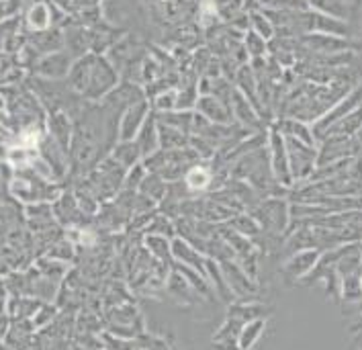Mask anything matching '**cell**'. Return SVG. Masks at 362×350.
<instances>
[{"label": "cell", "mask_w": 362, "mask_h": 350, "mask_svg": "<svg viewBox=\"0 0 362 350\" xmlns=\"http://www.w3.org/2000/svg\"><path fill=\"white\" fill-rule=\"evenodd\" d=\"M322 258V250L317 248H303L293 254L285 264V272L293 279H303L307 274H311V271L317 267Z\"/></svg>", "instance_id": "7a4b0ae2"}, {"label": "cell", "mask_w": 362, "mask_h": 350, "mask_svg": "<svg viewBox=\"0 0 362 350\" xmlns=\"http://www.w3.org/2000/svg\"><path fill=\"white\" fill-rule=\"evenodd\" d=\"M148 248H150V252H152L153 256H158V258H162V260H166L168 254H172V244H168V242L164 240V235H150V238H148Z\"/></svg>", "instance_id": "8fae6325"}, {"label": "cell", "mask_w": 362, "mask_h": 350, "mask_svg": "<svg viewBox=\"0 0 362 350\" xmlns=\"http://www.w3.org/2000/svg\"><path fill=\"white\" fill-rule=\"evenodd\" d=\"M288 217L291 211L286 209V205L279 199H272L267 203V226L276 230V232H283L288 223Z\"/></svg>", "instance_id": "ba28073f"}, {"label": "cell", "mask_w": 362, "mask_h": 350, "mask_svg": "<svg viewBox=\"0 0 362 350\" xmlns=\"http://www.w3.org/2000/svg\"><path fill=\"white\" fill-rule=\"evenodd\" d=\"M219 267H221V272H223V276H226L229 289H231L233 295H238V297H248L252 293H256V287H254L252 279H250L248 274L244 272V269L238 267L233 260H221Z\"/></svg>", "instance_id": "3957f363"}, {"label": "cell", "mask_w": 362, "mask_h": 350, "mask_svg": "<svg viewBox=\"0 0 362 350\" xmlns=\"http://www.w3.org/2000/svg\"><path fill=\"white\" fill-rule=\"evenodd\" d=\"M286 152H288V166L293 180L299 178H311V175L317 168V152L313 146H307L297 137L286 139Z\"/></svg>", "instance_id": "6da1fadb"}, {"label": "cell", "mask_w": 362, "mask_h": 350, "mask_svg": "<svg viewBox=\"0 0 362 350\" xmlns=\"http://www.w3.org/2000/svg\"><path fill=\"white\" fill-rule=\"evenodd\" d=\"M264 326H267L264 317H256V320H250V322H246V324L242 326L240 334H238V349L240 350L252 349V346L258 342V338L262 336Z\"/></svg>", "instance_id": "52a82bcc"}, {"label": "cell", "mask_w": 362, "mask_h": 350, "mask_svg": "<svg viewBox=\"0 0 362 350\" xmlns=\"http://www.w3.org/2000/svg\"><path fill=\"white\" fill-rule=\"evenodd\" d=\"M211 182V173L207 168H201V166H194L191 168L187 176H185V185L189 191H201L205 189L207 185Z\"/></svg>", "instance_id": "30bf717a"}, {"label": "cell", "mask_w": 362, "mask_h": 350, "mask_svg": "<svg viewBox=\"0 0 362 350\" xmlns=\"http://www.w3.org/2000/svg\"><path fill=\"white\" fill-rule=\"evenodd\" d=\"M361 272H362V271H361Z\"/></svg>", "instance_id": "7c38bea8"}, {"label": "cell", "mask_w": 362, "mask_h": 350, "mask_svg": "<svg viewBox=\"0 0 362 350\" xmlns=\"http://www.w3.org/2000/svg\"><path fill=\"white\" fill-rule=\"evenodd\" d=\"M358 103H361V93H354L350 98L342 100V105H338L329 115H325L324 119L320 121V125L313 129V136H325V134L332 129V125H336L340 119H344L346 115H350V113H352V109H354Z\"/></svg>", "instance_id": "5b68a950"}, {"label": "cell", "mask_w": 362, "mask_h": 350, "mask_svg": "<svg viewBox=\"0 0 362 350\" xmlns=\"http://www.w3.org/2000/svg\"><path fill=\"white\" fill-rule=\"evenodd\" d=\"M172 256L176 258V262H178V264L191 267V269L203 272V274L207 276V272H205L207 258H203L201 252H199V250H194V248L189 246L187 242H182V240H172Z\"/></svg>", "instance_id": "277c9868"}, {"label": "cell", "mask_w": 362, "mask_h": 350, "mask_svg": "<svg viewBox=\"0 0 362 350\" xmlns=\"http://www.w3.org/2000/svg\"><path fill=\"white\" fill-rule=\"evenodd\" d=\"M340 295H342L344 301L348 303H356L362 301V272H354V274H348L342 276V283H340Z\"/></svg>", "instance_id": "9c48e42d"}, {"label": "cell", "mask_w": 362, "mask_h": 350, "mask_svg": "<svg viewBox=\"0 0 362 350\" xmlns=\"http://www.w3.org/2000/svg\"><path fill=\"white\" fill-rule=\"evenodd\" d=\"M272 170L279 180H285L286 185L293 182L291 176V166H288V152H286V144L281 136H274L272 141Z\"/></svg>", "instance_id": "8992f818"}]
</instances>
